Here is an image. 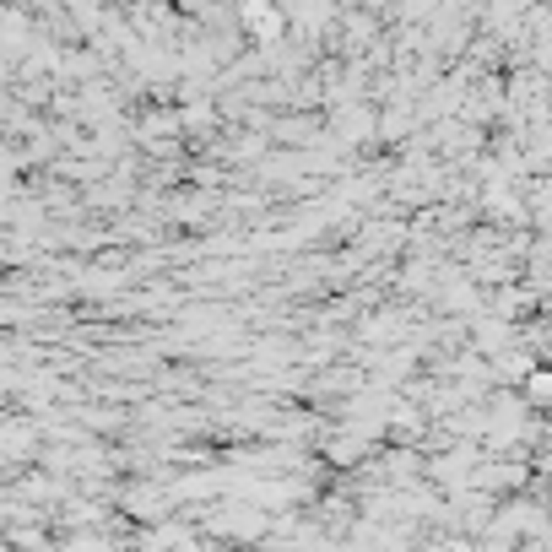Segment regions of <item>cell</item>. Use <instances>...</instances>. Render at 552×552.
Listing matches in <instances>:
<instances>
[{"instance_id":"cell-1","label":"cell","mask_w":552,"mask_h":552,"mask_svg":"<svg viewBox=\"0 0 552 552\" xmlns=\"http://www.w3.org/2000/svg\"><path fill=\"white\" fill-rule=\"evenodd\" d=\"M531 401H547V374H531Z\"/></svg>"}]
</instances>
